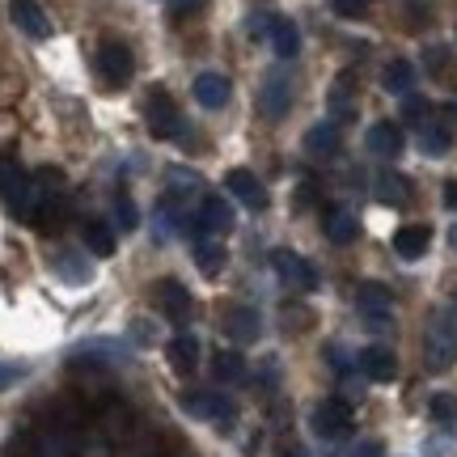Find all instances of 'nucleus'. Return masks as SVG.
Listing matches in <instances>:
<instances>
[{"label":"nucleus","mask_w":457,"mask_h":457,"mask_svg":"<svg viewBox=\"0 0 457 457\" xmlns=\"http://www.w3.org/2000/svg\"><path fill=\"white\" fill-rule=\"evenodd\" d=\"M424 360H428V369H432V373L453 369V360H457V330H453V322H449V313H432V318H428Z\"/></svg>","instance_id":"f257e3e1"},{"label":"nucleus","mask_w":457,"mask_h":457,"mask_svg":"<svg viewBox=\"0 0 457 457\" xmlns=\"http://www.w3.org/2000/svg\"><path fill=\"white\" fill-rule=\"evenodd\" d=\"M145 123H148V131H153L157 140H179V136H182V114H179L174 98L165 94L162 85H153V89H148V98H145Z\"/></svg>","instance_id":"f03ea898"},{"label":"nucleus","mask_w":457,"mask_h":457,"mask_svg":"<svg viewBox=\"0 0 457 457\" xmlns=\"http://www.w3.org/2000/svg\"><path fill=\"white\" fill-rule=\"evenodd\" d=\"M0 199H4V208L21 220L26 216V199H30V174L21 170L13 153H4L0 157Z\"/></svg>","instance_id":"7ed1b4c3"},{"label":"nucleus","mask_w":457,"mask_h":457,"mask_svg":"<svg viewBox=\"0 0 457 457\" xmlns=\"http://www.w3.org/2000/svg\"><path fill=\"white\" fill-rule=\"evenodd\" d=\"M81 432L85 428H68V424H60V420H51L47 428H38V432H34L30 457H77Z\"/></svg>","instance_id":"20e7f679"},{"label":"nucleus","mask_w":457,"mask_h":457,"mask_svg":"<svg viewBox=\"0 0 457 457\" xmlns=\"http://www.w3.org/2000/svg\"><path fill=\"white\" fill-rule=\"evenodd\" d=\"M313 432L322 436V441H339V436H347L352 432V407L343 403V398H327V403H318L310 415Z\"/></svg>","instance_id":"39448f33"},{"label":"nucleus","mask_w":457,"mask_h":457,"mask_svg":"<svg viewBox=\"0 0 457 457\" xmlns=\"http://www.w3.org/2000/svg\"><path fill=\"white\" fill-rule=\"evenodd\" d=\"M182 411L191 415V420H208V424H220L228 428L233 424V403L228 398H220V394H204V390H187L182 394Z\"/></svg>","instance_id":"423d86ee"},{"label":"nucleus","mask_w":457,"mask_h":457,"mask_svg":"<svg viewBox=\"0 0 457 457\" xmlns=\"http://www.w3.org/2000/svg\"><path fill=\"white\" fill-rule=\"evenodd\" d=\"M271 267H276V276L284 279L288 288H296V293H313V288H318V271L310 267V259H301L293 250H276V254H271Z\"/></svg>","instance_id":"0eeeda50"},{"label":"nucleus","mask_w":457,"mask_h":457,"mask_svg":"<svg viewBox=\"0 0 457 457\" xmlns=\"http://www.w3.org/2000/svg\"><path fill=\"white\" fill-rule=\"evenodd\" d=\"M94 64H98L102 81L114 85V89H123V85L131 81V72H136V60H131V51L123 47V43H102Z\"/></svg>","instance_id":"6e6552de"},{"label":"nucleus","mask_w":457,"mask_h":457,"mask_svg":"<svg viewBox=\"0 0 457 457\" xmlns=\"http://www.w3.org/2000/svg\"><path fill=\"white\" fill-rule=\"evenodd\" d=\"M293 106V81H288V72H267L262 77V94H259V111L267 119H284Z\"/></svg>","instance_id":"1a4fd4ad"},{"label":"nucleus","mask_w":457,"mask_h":457,"mask_svg":"<svg viewBox=\"0 0 457 457\" xmlns=\"http://www.w3.org/2000/svg\"><path fill=\"white\" fill-rule=\"evenodd\" d=\"M225 191L237 199L242 208H250V212H262V208H267V191H262V182L254 179L250 170H228V174H225Z\"/></svg>","instance_id":"9d476101"},{"label":"nucleus","mask_w":457,"mask_h":457,"mask_svg":"<svg viewBox=\"0 0 457 457\" xmlns=\"http://www.w3.org/2000/svg\"><path fill=\"white\" fill-rule=\"evenodd\" d=\"M128 360V347L114 339H89L85 347L72 352V364L77 369H102V364H123Z\"/></svg>","instance_id":"9b49d317"},{"label":"nucleus","mask_w":457,"mask_h":457,"mask_svg":"<svg viewBox=\"0 0 457 457\" xmlns=\"http://www.w3.org/2000/svg\"><path fill=\"white\" fill-rule=\"evenodd\" d=\"M9 17H13V26L26 38H47L51 34V17L43 13L38 0H9Z\"/></svg>","instance_id":"f8f14e48"},{"label":"nucleus","mask_w":457,"mask_h":457,"mask_svg":"<svg viewBox=\"0 0 457 457\" xmlns=\"http://www.w3.org/2000/svg\"><path fill=\"white\" fill-rule=\"evenodd\" d=\"M356 305L364 313V322H390V310H394V296L386 284H360L356 288Z\"/></svg>","instance_id":"ddd939ff"},{"label":"nucleus","mask_w":457,"mask_h":457,"mask_svg":"<svg viewBox=\"0 0 457 457\" xmlns=\"http://www.w3.org/2000/svg\"><path fill=\"white\" fill-rule=\"evenodd\" d=\"M157 301H162V313L174 322V327H187V322H191V293L182 288L179 279L157 284Z\"/></svg>","instance_id":"4468645a"},{"label":"nucleus","mask_w":457,"mask_h":457,"mask_svg":"<svg viewBox=\"0 0 457 457\" xmlns=\"http://www.w3.org/2000/svg\"><path fill=\"white\" fill-rule=\"evenodd\" d=\"M220 327H225V335L233 343H254L259 339V330H262V322L250 305H228L225 318H220Z\"/></svg>","instance_id":"2eb2a0df"},{"label":"nucleus","mask_w":457,"mask_h":457,"mask_svg":"<svg viewBox=\"0 0 457 457\" xmlns=\"http://www.w3.org/2000/svg\"><path fill=\"white\" fill-rule=\"evenodd\" d=\"M403 128L398 123H390V119H377L373 128H369V136H364V148L373 153V157H398L403 153Z\"/></svg>","instance_id":"dca6fc26"},{"label":"nucleus","mask_w":457,"mask_h":457,"mask_svg":"<svg viewBox=\"0 0 457 457\" xmlns=\"http://www.w3.org/2000/svg\"><path fill=\"white\" fill-rule=\"evenodd\" d=\"M195 237H212V233H228L233 228V208H228V199H220V195H208L204 199V208H199V220H195Z\"/></svg>","instance_id":"f3484780"},{"label":"nucleus","mask_w":457,"mask_h":457,"mask_svg":"<svg viewBox=\"0 0 457 457\" xmlns=\"http://www.w3.org/2000/svg\"><path fill=\"white\" fill-rule=\"evenodd\" d=\"M51 267H55V276L64 279V284H72V288H81V284L94 279V262L85 259L81 250H60V254L51 259Z\"/></svg>","instance_id":"a211bd4d"},{"label":"nucleus","mask_w":457,"mask_h":457,"mask_svg":"<svg viewBox=\"0 0 457 457\" xmlns=\"http://www.w3.org/2000/svg\"><path fill=\"white\" fill-rule=\"evenodd\" d=\"M228 94H233V85H228V77H220V72H199L195 77V102L204 111H220L228 102Z\"/></svg>","instance_id":"6ab92c4d"},{"label":"nucleus","mask_w":457,"mask_h":457,"mask_svg":"<svg viewBox=\"0 0 457 457\" xmlns=\"http://www.w3.org/2000/svg\"><path fill=\"white\" fill-rule=\"evenodd\" d=\"M428 245H432V228L428 225H403L398 233H394V254L398 259H424Z\"/></svg>","instance_id":"aec40b11"},{"label":"nucleus","mask_w":457,"mask_h":457,"mask_svg":"<svg viewBox=\"0 0 457 457\" xmlns=\"http://www.w3.org/2000/svg\"><path fill=\"white\" fill-rule=\"evenodd\" d=\"M360 369H364L369 381H381V386H386V381L398 377V360H394L390 347H364V352H360Z\"/></svg>","instance_id":"412c9836"},{"label":"nucleus","mask_w":457,"mask_h":457,"mask_svg":"<svg viewBox=\"0 0 457 457\" xmlns=\"http://www.w3.org/2000/svg\"><path fill=\"white\" fill-rule=\"evenodd\" d=\"M165 356H170V364H174V373L191 377L199 364V339L195 335H174L170 339V347H165Z\"/></svg>","instance_id":"4be33fe9"},{"label":"nucleus","mask_w":457,"mask_h":457,"mask_svg":"<svg viewBox=\"0 0 457 457\" xmlns=\"http://www.w3.org/2000/svg\"><path fill=\"white\" fill-rule=\"evenodd\" d=\"M327 237L335 245H352L360 237V220L352 208H327Z\"/></svg>","instance_id":"5701e85b"},{"label":"nucleus","mask_w":457,"mask_h":457,"mask_svg":"<svg viewBox=\"0 0 457 457\" xmlns=\"http://www.w3.org/2000/svg\"><path fill=\"white\" fill-rule=\"evenodd\" d=\"M373 195L381 199V204H407V195H411V179H403L398 170H381L373 179Z\"/></svg>","instance_id":"b1692460"},{"label":"nucleus","mask_w":457,"mask_h":457,"mask_svg":"<svg viewBox=\"0 0 457 457\" xmlns=\"http://www.w3.org/2000/svg\"><path fill=\"white\" fill-rule=\"evenodd\" d=\"M305 148H310L313 157H330V153H339V128H335V119L313 123V128L305 131Z\"/></svg>","instance_id":"393cba45"},{"label":"nucleus","mask_w":457,"mask_h":457,"mask_svg":"<svg viewBox=\"0 0 457 457\" xmlns=\"http://www.w3.org/2000/svg\"><path fill=\"white\" fill-rule=\"evenodd\" d=\"M381 85H386V94H411L415 64H411V60H390V64L381 68Z\"/></svg>","instance_id":"a878e982"},{"label":"nucleus","mask_w":457,"mask_h":457,"mask_svg":"<svg viewBox=\"0 0 457 457\" xmlns=\"http://www.w3.org/2000/svg\"><path fill=\"white\" fill-rule=\"evenodd\" d=\"M191 254H195V262L204 267V276H216L220 262H225V245L212 242V237L204 233V237H191Z\"/></svg>","instance_id":"bb28decb"},{"label":"nucleus","mask_w":457,"mask_h":457,"mask_svg":"<svg viewBox=\"0 0 457 457\" xmlns=\"http://www.w3.org/2000/svg\"><path fill=\"white\" fill-rule=\"evenodd\" d=\"M85 250H89L94 259H111V254H114V233H111V225L89 220V225H85Z\"/></svg>","instance_id":"cd10ccee"},{"label":"nucleus","mask_w":457,"mask_h":457,"mask_svg":"<svg viewBox=\"0 0 457 457\" xmlns=\"http://www.w3.org/2000/svg\"><path fill=\"white\" fill-rule=\"evenodd\" d=\"M271 47H276L279 60H296V51H301V34H296L293 21L276 17V30H271Z\"/></svg>","instance_id":"c85d7f7f"},{"label":"nucleus","mask_w":457,"mask_h":457,"mask_svg":"<svg viewBox=\"0 0 457 457\" xmlns=\"http://www.w3.org/2000/svg\"><path fill=\"white\" fill-rule=\"evenodd\" d=\"M327 106H330V119H352V114H356V102H352V77H339V81L330 85Z\"/></svg>","instance_id":"c756f323"},{"label":"nucleus","mask_w":457,"mask_h":457,"mask_svg":"<svg viewBox=\"0 0 457 457\" xmlns=\"http://www.w3.org/2000/svg\"><path fill=\"white\" fill-rule=\"evenodd\" d=\"M77 457H114V436H106L98 424L85 428L81 445H77Z\"/></svg>","instance_id":"7c9ffc66"},{"label":"nucleus","mask_w":457,"mask_h":457,"mask_svg":"<svg viewBox=\"0 0 457 457\" xmlns=\"http://www.w3.org/2000/svg\"><path fill=\"white\" fill-rule=\"evenodd\" d=\"M212 373H216V381H228V386H237V381H245V360L237 356V352H216V360H212Z\"/></svg>","instance_id":"2f4dec72"},{"label":"nucleus","mask_w":457,"mask_h":457,"mask_svg":"<svg viewBox=\"0 0 457 457\" xmlns=\"http://www.w3.org/2000/svg\"><path fill=\"white\" fill-rule=\"evenodd\" d=\"M420 148L424 153H449L453 148V131L445 128V123H424L420 128Z\"/></svg>","instance_id":"473e14b6"},{"label":"nucleus","mask_w":457,"mask_h":457,"mask_svg":"<svg viewBox=\"0 0 457 457\" xmlns=\"http://www.w3.org/2000/svg\"><path fill=\"white\" fill-rule=\"evenodd\" d=\"M157 242H170L174 233H179V225H182V216H179V208L174 204H165V208H157Z\"/></svg>","instance_id":"72a5a7b5"},{"label":"nucleus","mask_w":457,"mask_h":457,"mask_svg":"<svg viewBox=\"0 0 457 457\" xmlns=\"http://www.w3.org/2000/svg\"><path fill=\"white\" fill-rule=\"evenodd\" d=\"M428 411H432V420H436V424H457V398L453 394H432Z\"/></svg>","instance_id":"f704fd0d"},{"label":"nucleus","mask_w":457,"mask_h":457,"mask_svg":"<svg viewBox=\"0 0 457 457\" xmlns=\"http://www.w3.org/2000/svg\"><path fill=\"white\" fill-rule=\"evenodd\" d=\"M21 377H26V364H17V360H0V390H13Z\"/></svg>","instance_id":"c9c22d12"},{"label":"nucleus","mask_w":457,"mask_h":457,"mask_svg":"<svg viewBox=\"0 0 457 457\" xmlns=\"http://www.w3.org/2000/svg\"><path fill=\"white\" fill-rule=\"evenodd\" d=\"M114 220H119V228H136L140 225V212H136V204H131V199H119V204H114Z\"/></svg>","instance_id":"e433bc0d"},{"label":"nucleus","mask_w":457,"mask_h":457,"mask_svg":"<svg viewBox=\"0 0 457 457\" xmlns=\"http://www.w3.org/2000/svg\"><path fill=\"white\" fill-rule=\"evenodd\" d=\"M330 4V13H339V17H360L373 0H327Z\"/></svg>","instance_id":"4c0bfd02"},{"label":"nucleus","mask_w":457,"mask_h":457,"mask_svg":"<svg viewBox=\"0 0 457 457\" xmlns=\"http://www.w3.org/2000/svg\"><path fill=\"white\" fill-rule=\"evenodd\" d=\"M271 30H276V17H267V13L250 17V34H254V38H271Z\"/></svg>","instance_id":"58836bf2"},{"label":"nucleus","mask_w":457,"mask_h":457,"mask_svg":"<svg viewBox=\"0 0 457 457\" xmlns=\"http://www.w3.org/2000/svg\"><path fill=\"white\" fill-rule=\"evenodd\" d=\"M347 457H386V445H381V441H360Z\"/></svg>","instance_id":"ea45409f"},{"label":"nucleus","mask_w":457,"mask_h":457,"mask_svg":"<svg viewBox=\"0 0 457 457\" xmlns=\"http://www.w3.org/2000/svg\"><path fill=\"white\" fill-rule=\"evenodd\" d=\"M403 114H407V119H424V114H428V102L424 98H407V102H403Z\"/></svg>","instance_id":"a19ab883"},{"label":"nucleus","mask_w":457,"mask_h":457,"mask_svg":"<svg viewBox=\"0 0 457 457\" xmlns=\"http://www.w3.org/2000/svg\"><path fill=\"white\" fill-rule=\"evenodd\" d=\"M131 335H136V343H145V347L153 343V327H148L145 318H136V322H131Z\"/></svg>","instance_id":"79ce46f5"},{"label":"nucleus","mask_w":457,"mask_h":457,"mask_svg":"<svg viewBox=\"0 0 457 457\" xmlns=\"http://www.w3.org/2000/svg\"><path fill=\"white\" fill-rule=\"evenodd\" d=\"M313 195H318V187H313V182H301V191H296V208H310Z\"/></svg>","instance_id":"37998d69"},{"label":"nucleus","mask_w":457,"mask_h":457,"mask_svg":"<svg viewBox=\"0 0 457 457\" xmlns=\"http://www.w3.org/2000/svg\"><path fill=\"white\" fill-rule=\"evenodd\" d=\"M445 208H453V212H457V179L445 182Z\"/></svg>","instance_id":"c03bdc74"},{"label":"nucleus","mask_w":457,"mask_h":457,"mask_svg":"<svg viewBox=\"0 0 457 457\" xmlns=\"http://www.w3.org/2000/svg\"><path fill=\"white\" fill-rule=\"evenodd\" d=\"M284 457H310V453H305V449H288V453H284Z\"/></svg>","instance_id":"a18cd8bd"}]
</instances>
